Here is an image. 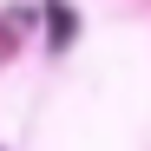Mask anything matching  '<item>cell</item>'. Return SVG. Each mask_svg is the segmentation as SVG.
<instances>
[{"label": "cell", "instance_id": "obj_1", "mask_svg": "<svg viewBox=\"0 0 151 151\" xmlns=\"http://www.w3.org/2000/svg\"><path fill=\"white\" fill-rule=\"evenodd\" d=\"M46 20H53V46H66V40H72V13L53 0V7H46Z\"/></svg>", "mask_w": 151, "mask_h": 151}]
</instances>
